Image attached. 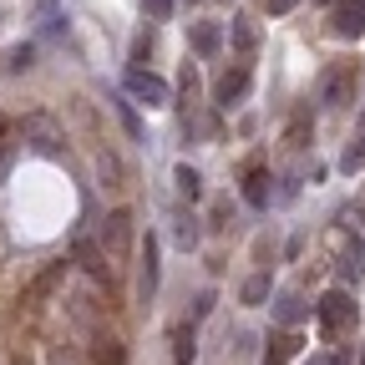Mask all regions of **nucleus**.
<instances>
[{"instance_id":"nucleus-6","label":"nucleus","mask_w":365,"mask_h":365,"mask_svg":"<svg viewBox=\"0 0 365 365\" xmlns=\"http://www.w3.org/2000/svg\"><path fill=\"white\" fill-rule=\"evenodd\" d=\"M249 81H254V71H249V61H234L218 81H213V102L218 107H234V102H244L249 97Z\"/></svg>"},{"instance_id":"nucleus-29","label":"nucleus","mask_w":365,"mask_h":365,"mask_svg":"<svg viewBox=\"0 0 365 365\" xmlns=\"http://www.w3.org/2000/svg\"><path fill=\"white\" fill-rule=\"evenodd\" d=\"M193 314H198V319H208V314H213V289H203V294H198V304H193Z\"/></svg>"},{"instance_id":"nucleus-19","label":"nucleus","mask_w":365,"mask_h":365,"mask_svg":"<svg viewBox=\"0 0 365 365\" xmlns=\"http://www.w3.org/2000/svg\"><path fill=\"white\" fill-rule=\"evenodd\" d=\"M274 314H279V325H299V319L309 314V304L299 294H279V304H274Z\"/></svg>"},{"instance_id":"nucleus-4","label":"nucleus","mask_w":365,"mask_h":365,"mask_svg":"<svg viewBox=\"0 0 365 365\" xmlns=\"http://www.w3.org/2000/svg\"><path fill=\"white\" fill-rule=\"evenodd\" d=\"M127 91H132L143 107H168V102H173V86H168L158 71H148V66H132V71H127Z\"/></svg>"},{"instance_id":"nucleus-11","label":"nucleus","mask_w":365,"mask_h":365,"mask_svg":"<svg viewBox=\"0 0 365 365\" xmlns=\"http://www.w3.org/2000/svg\"><path fill=\"white\" fill-rule=\"evenodd\" d=\"M137 294L143 299H153L158 294V239L148 234V244H143V269H137Z\"/></svg>"},{"instance_id":"nucleus-26","label":"nucleus","mask_w":365,"mask_h":365,"mask_svg":"<svg viewBox=\"0 0 365 365\" xmlns=\"http://www.w3.org/2000/svg\"><path fill=\"white\" fill-rule=\"evenodd\" d=\"M143 16L148 21H168L173 16V0H143Z\"/></svg>"},{"instance_id":"nucleus-1","label":"nucleus","mask_w":365,"mask_h":365,"mask_svg":"<svg viewBox=\"0 0 365 365\" xmlns=\"http://www.w3.org/2000/svg\"><path fill=\"white\" fill-rule=\"evenodd\" d=\"M102 254H107L112 274L132 259V213L127 208H112L107 213V223H102Z\"/></svg>"},{"instance_id":"nucleus-9","label":"nucleus","mask_w":365,"mask_h":365,"mask_svg":"<svg viewBox=\"0 0 365 365\" xmlns=\"http://www.w3.org/2000/svg\"><path fill=\"white\" fill-rule=\"evenodd\" d=\"M71 325H76L81 335L102 330V325H107V304H97L91 294H76V299H71Z\"/></svg>"},{"instance_id":"nucleus-33","label":"nucleus","mask_w":365,"mask_h":365,"mask_svg":"<svg viewBox=\"0 0 365 365\" xmlns=\"http://www.w3.org/2000/svg\"><path fill=\"white\" fill-rule=\"evenodd\" d=\"M360 365H365V360H360Z\"/></svg>"},{"instance_id":"nucleus-20","label":"nucleus","mask_w":365,"mask_h":365,"mask_svg":"<svg viewBox=\"0 0 365 365\" xmlns=\"http://www.w3.org/2000/svg\"><path fill=\"white\" fill-rule=\"evenodd\" d=\"M173 182H178V193H182V198H198V193H203V178H198V168H188V163H178V168H173Z\"/></svg>"},{"instance_id":"nucleus-31","label":"nucleus","mask_w":365,"mask_h":365,"mask_svg":"<svg viewBox=\"0 0 365 365\" xmlns=\"http://www.w3.org/2000/svg\"><path fill=\"white\" fill-rule=\"evenodd\" d=\"M304 365H330V360H325V355H314V360H304Z\"/></svg>"},{"instance_id":"nucleus-24","label":"nucleus","mask_w":365,"mask_h":365,"mask_svg":"<svg viewBox=\"0 0 365 365\" xmlns=\"http://www.w3.org/2000/svg\"><path fill=\"white\" fill-rule=\"evenodd\" d=\"M269 299V274H254V279H244V304H264Z\"/></svg>"},{"instance_id":"nucleus-17","label":"nucleus","mask_w":365,"mask_h":365,"mask_svg":"<svg viewBox=\"0 0 365 365\" xmlns=\"http://www.w3.org/2000/svg\"><path fill=\"white\" fill-rule=\"evenodd\" d=\"M97 178H102V188H127V168L117 153H102L97 158Z\"/></svg>"},{"instance_id":"nucleus-3","label":"nucleus","mask_w":365,"mask_h":365,"mask_svg":"<svg viewBox=\"0 0 365 365\" xmlns=\"http://www.w3.org/2000/svg\"><path fill=\"white\" fill-rule=\"evenodd\" d=\"M355 86H360V66L355 61H335L325 71V81H319V102H325V107H345L355 97Z\"/></svg>"},{"instance_id":"nucleus-18","label":"nucleus","mask_w":365,"mask_h":365,"mask_svg":"<svg viewBox=\"0 0 365 365\" xmlns=\"http://www.w3.org/2000/svg\"><path fill=\"white\" fill-rule=\"evenodd\" d=\"M228 36H234V46H239L244 56H254V46H259V26H254L249 16H239L234 26H228Z\"/></svg>"},{"instance_id":"nucleus-8","label":"nucleus","mask_w":365,"mask_h":365,"mask_svg":"<svg viewBox=\"0 0 365 365\" xmlns=\"http://www.w3.org/2000/svg\"><path fill=\"white\" fill-rule=\"evenodd\" d=\"M330 31L345 36V41H360L365 36V0H335L330 6Z\"/></svg>"},{"instance_id":"nucleus-30","label":"nucleus","mask_w":365,"mask_h":365,"mask_svg":"<svg viewBox=\"0 0 365 365\" xmlns=\"http://www.w3.org/2000/svg\"><path fill=\"white\" fill-rule=\"evenodd\" d=\"M264 6H269V16H284V11L294 6V0H264Z\"/></svg>"},{"instance_id":"nucleus-7","label":"nucleus","mask_w":365,"mask_h":365,"mask_svg":"<svg viewBox=\"0 0 365 365\" xmlns=\"http://www.w3.org/2000/svg\"><path fill=\"white\" fill-rule=\"evenodd\" d=\"M86 355H91V365H127V345H122V335L107 330V325L86 335Z\"/></svg>"},{"instance_id":"nucleus-25","label":"nucleus","mask_w":365,"mask_h":365,"mask_svg":"<svg viewBox=\"0 0 365 365\" xmlns=\"http://www.w3.org/2000/svg\"><path fill=\"white\" fill-rule=\"evenodd\" d=\"M365 168V137H360V143H350L345 153H340V173H360Z\"/></svg>"},{"instance_id":"nucleus-28","label":"nucleus","mask_w":365,"mask_h":365,"mask_svg":"<svg viewBox=\"0 0 365 365\" xmlns=\"http://www.w3.org/2000/svg\"><path fill=\"white\" fill-rule=\"evenodd\" d=\"M31 56H36V46H16V51H11V71H26Z\"/></svg>"},{"instance_id":"nucleus-27","label":"nucleus","mask_w":365,"mask_h":365,"mask_svg":"<svg viewBox=\"0 0 365 365\" xmlns=\"http://www.w3.org/2000/svg\"><path fill=\"white\" fill-rule=\"evenodd\" d=\"M360 274V249L350 244V254H340V279H355Z\"/></svg>"},{"instance_id":"nucleus-13","label":"nucleus","mask_w":365,"mask_h":365,"mask_svg":"<svg viewBox=\"0 0 365 365\" xmlns=\"http://www.w3.org/2000/svg\"><path fill=\"white\" fill-rule=\"evenodd\" d=\"M244 198H249L254 208L269 203V168H264V163H254V168L244 173Z\"/></svg>"},{"instance_id":"nucleus-16","label":"nucleus","mask_w":365,"mask_h":365,"mask_svg":"<svg viewBox=\"0 0 365 365\" xmlns=\"http://www.w3.org/2000/svg\"><path fill=\"white\" fill-rule=\"evenodd\" d=\"M26 137H31V148L46 153V158H56V153H61V137L46 127V122H26Z\"/></svg>"},{"instance_id":"nucleus-15","label":"nucleus","mask_w":365,"mask_h":365,"mask_svg":"<svg viewBox=\"0 0 365 365\" xmlns=\"http://www.w3.org/2000/svg\"><path fill=\"white\" fill-rule=\"evenodd\" d=\"M299 355V335H269V350H264V365H289Z\"/></svg>"},{"instance_id":"nucleus-22","label":"nucleus","mask_w":365,"mask_h":365,"mask_svg":"<svg viewBox=\"0 0 365 365\" xmlns=\"http://www.w3.org/2000/svg\"><path fill=\"white\" fill-rule=\"evenodd\" d=\"M309 137H314L309 117H294V122H289V132H284V148H289V153H299V148H309Z\"/></svg>"},{"instance_id":"nucleus-21","label":"nucleus","mask_w":365,"mask_h":365,"mask_svg":"<svg viewBox=\"0 0 365 365\" xmlns=\"http://www.w3.org/2000/svg\"><path fill=\"white\" fill-rule=\"evenodd\" d=\"M173 244H178L182 254H188V249L198 244V218H193V213H182V218L173 223Z\"/></svg>"},{"instance_id":"nucleus-12","label":"nucleus","mask_w":365,"mask_h":365,"mask_svg":"<svg viewBox=\"0 0 365 365\" xmlns=\"http://www.w3.org/2000/svg\"><path fill=\"white\" fill-rule=\"evenodd\" d=\"M66 269H71V264L61 259V264H51V269H46V274H36V279H31V289H26V304H41L46 294H51V289L66 279Z\"/></svg>"},{"instance_id":"nucleus-23","label":"nucleus","mask_w":365,"mask_h":365,"mask_svg":"<svg viewBox=\"0 0 365 365\" xmlns=\"http://www.w3.org/2000/svg\"><path fill=\"white\" fill-rule=\"evenodd\" d=\"M117 117H122V127H127L132 143H143V137H148V132H143V117L132 112V102H117Z\"/></svg>"},{"instance_id":"nucleus-10","label":"nucleus","mask_w":365,"mask_h":365,"mask_svg":"<svg viewBox=\"0 0 365 365\" xmlns=\"http://www.w3.org/2000/svg\"><path fill=\"white\" fill-rule=\"evenodd\" d=\"M188 41H193L198 56H218V51H223V26H218V21H193V26H188Z\"/></svg>"},{"instance_id":"nucleus-14","label":"nucleus","mask_w":365,"mask_h":365,"mask_svg":"<svg viewBox=\"0 0 365 365\" xmlns=\"http://www.w3.org/2000/svg\"><path fill=\"white\" fill-rule=\"evenodd\" d=\"M198 360V335H193V325H178L173 330V365H193Z\"/></svg>"},{"instance_id":"nucleus-2","label":"nucleus","mask_w":365,"mask_h":365,"mask_svg":"<svg viewBox=\"0 0 365 365\" xmlns=\"http://www.w3.org/2000/svg\"><path fill=\"white\" fill-rule=\"evenodd\" d=\"M314 314H319V330H325V335H345V330H355V299H350L345 289H330L325 299L314 304Z\"/></svg>"},{"instance_id":"nucleus-32","label":"nucleus","mask_w":365,"mask_h":365,"mask_svg":"<svg viewBox=\"0 0 365 365\" xmlns=\"http://www.w3.org/2000/svg\"><path fill=\"white\" fill-rule=\"evenodd\" d=\"M360 127H365V117H360Z\"/></svg>"},{"instance_id":"nucleus-5","label":"nucleus","mask_w":365,"mask_h":365,"mask_svg":"<svg viewBox=\"0 0 365 365\" xmlns=\"http://www.w3.org/2000/svg\"><path fill=\"white\" fill-rule=\"evenodd\" d=\"M71 264H81L97 284H112V279H117L112 264H107V254H102V244H97V239H86V234H76V244H71Z\"/></svg>"}]
</instances>
